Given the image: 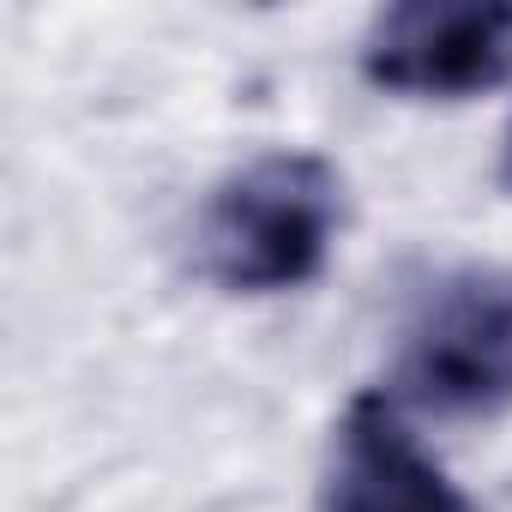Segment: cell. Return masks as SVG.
Masks as SVG:
<instances>
[{
    "label": "cell",
    "mask_w": 512,
    "mask_h": 512,
    "mask_svg": "<svg viewBox=\"0 0 512 512\" xmlns=\"http://www.w3.org/2000/svg\"><path fill=\"white\" fill-rule=\"evenodd\" d=\"M512 73V0H404L362 37V79L404 97H470Z\"/></svg>",
    "instance_id": "3957f363"
},
{
    "label": "cell",
    "mask_w": 512,
    "mask_h": 512,
    "mask_svg": "<svg viewBox=\"0 0 512 512\" xmlns=\"http://www.w3.org/2000/svg\"><path fill=\"white\" fill-rule=\"evenodd\" d=\"M398 392L434 416L512 404V272L458 266L416 296L398 338Z\"/></svg>",
    "instance_id": "7a4b0ae2"
},
{
    "label": "cell",
    "mask_w": 512,
    "mask_h": 512,
    "mask_svg": "<svg viewBox=\"0 0 512 512\" xmlns=\"http://www.w3.org/2000/svg\"><path fill=\"white\" fill-rule=\"evenodd\" d=\"M326 512H476V506L416 446L392 398L368 392L344 410L326 476Z\"/></svg>",
    "instance_id": "277c9868"
},
{
    "label": "cell",
    "mask_w": 512,
    "mask_h": 512,
    "mask_svg": "<svg viewBox=\"0 0 512 512\" xmlns=\"http://www.w3.org/2000/svg\"><path fill=\"white\" fill-rule=\"evenodd\" d=\"M344 217L338 169L314 151H266L223 175L193 223V266L229 296H278L320 278Z\"/></svg>",
    "instance_id": "6da1fadb"
}]
</instances>
